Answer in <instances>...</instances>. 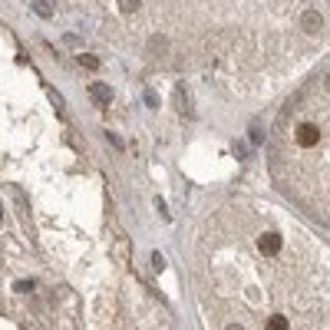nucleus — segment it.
Wrapping results in <instances>:
<instances>
[{"label": "nucleus", "mask_w": 330, "mask_h": 330, "mask_svg": "<svg viewBox=\"0 0 330 330\" xmlns=\"http://www.w3.org/2000/svg\"><path fill=\"white\" fill-rule=\"evenodd\" d=\"M294 139H297L300 149H314V145L320 142V129H317L314 122H300L297 132H294Z\"/></svg>", "instance_id": "obj_1"}, {"label": "nucleus", "mask_w": 330, "mask_h": 330, "mask_svg": "<svg viewBox=\"0 0 330 330\" xmlns=\"http://www.w3.org/2000/svg\"><path fill=\"white\" fill-rule=\"evenodd\" d=\"M281 248H284V241H281V235H274V231H264V235L258 238V251H261L264 258H277Z\"/></svg>", "instance_id": "obj_2"}, {"label": "nucleus", "mask_w": 330, "mask_h": 330, "mask_svg": "<svg viewBox=\"0 0 330 330\" xmlns=\"http://www.w3.org/2000/svg\"><path fill=\"white\" fill-rule=\"evenodd\" d=\"M89 99H93L96 106H106V103H112V89L106 83H93V86H89Z\"/></svg>", "instance_id": "obj_3"}, {"label": "nucleus", "mask_w": 330, "mask_h": 330, "mask_svg": "<svg viewBox=\"0 0 330 330\" xmlns=\"http://www.w3.org/2000/svg\"><path fill=\"white\" fill-rule=\"evenodd\" d=\"M300 23H304V30H307V33H320V27H324V17H320L317 10H307Z\"/></svg>", "instance_id": "obj_4"}, {"label": "nucleus", "mask_w": 330, "mask_h": 330, "mask_svg": "<svg viewBox=\"0 0 330 330\" xmlns=\"http://www.w3.org/2000/svg\"><path fill=\"white\" fill-rule=\"evenodd\" d=\"M30 7L37 17H53V4H46V0H30Z\"/></svg>", "instance_id": "obj_5"}, {"label": "nucleus", "mask_w": 330, "mask_h": 330, "mask_svg": "<svg viewBox=\"0 0 330 330\" xmlns=\"http://www.w3.org/2000/svg\"><path fill=\"white\" fill-rule=\"evenodd\" d=\"M179 103H182V112H185V116H195V109H192V96H188L185 86H179Z\"/></svg>", "instance_id": "obj_6"}, {"label": "nucleus", "mask_w": 330, "mask_h": 330, "mask_svg": "<svg viewBox=\"0 0 330 330\" xmlns=\"http://www.w3.org/2000/svg\"><path fill=\"white\" fill-rule=\"evenodd\" d=\"M139 7H142V0H119V10L122 13H136Z\"/></svg>", "instance_id": "obj_7"}, {"label": "nucleus", "mask_w": 330, "mask_h": 330, "mask_svg": "<svg viewBox=\"0 0 330 330\" xmlns=\"http://www.w3.org/2000/svg\"><path fill=\"white\" fill-rule=\"evenodd\" d=\"M80 63H83L86 69H96V66H99V60H96V56H89V53H83V56H80Z\"/></svg>", "instance_id": "obj_8"}, {"label": "nucleus", "mask_w": 330, "mask_h": 330, "mask_svg": "<svg viewBox=\"0 0 330 330\" xmlns=\"http://www.w3.org/2000/svg\"><path fill=\"white\" fill-rule=\"evenodd\" d=\"M152 268H156V271H165V258L159 255V251H156V255H152Z\"/></svg>", "instance_id": "obj_9"}, {"label": "nucleus", "mask_w": 330, "mask_h": 330, "mask_svg": "<svg viewBox=\"0 0 330 330\" xmlns=\"http://www.w3.org/2000/svg\"><path fill=\"white\" fill-rule=\"evenodd\" d=\"M13 291H20V294L33 291V281H17V287H13Z\"/></svg>", "instance_id": "obj_10"}, {"label": "nucleus", "mask_w": 330, "mask_h": 330, "mask_svg": "<svg viewBox=\"0 0 330 330\" xmlns=\"http://www.w3.org/2000/svg\"><path fill=\"white\" fill-rule=\"evenodd\" d=\"M145 103H149V106H152V109H159V96H156V93H152V89H145Z\"/></svg>", "instance_id": "obj_11"}, {"label": "nucleus", "mask_w": 330, "mask_h": 330, "mask_svg": "<svg viewBox=\"0 0 330 330\" xmlns=\"http://www.w3.org/2000/svg\"><path fill=\"white\" fill-rule=\"evenodd\" d=\"M125 255H129V248H125V241H119L116 244V258H119V261H125Z\"/></svg>", "instance_id": "obj_12"}, {"label": "nucleus", "mask_w": 330, "mask_h": 330, "mask_svg": "<svg viewBox=\"0 0 330 330\" xmlns=\"http://www.w3.org/2000/svg\"><path fill=\"white\" fill-rule=\"evenodd\" d=\"M271 327H274V330H284L287 327V317H271Z\"/></svg>", "instance_id": "obj_13"}, {"label": "nucleus", "mask_w": 330, "mask_h": 330, "mask_svg": "<svg viewBox=\"0 0 330 330\" xmlns=\"http://www.w3.org/2000/svg\"><path fill=\"white\" fill-rule=\"evenodd\" d=\"M251 142L261 145V142H264V132H261V129H251Z\"/></svg>", "instance_id": "obj_14"}, {"label": "nucleus", "mask_w": 330, "mask_h": 330, "mask_svg": "<svg viewBox=\"0 0 330 330\" xmlns=\"http://www.w3.org/2000/svg\"><path fill=\"white\" fill-rule=\"evenodd\" d=\"M235 156L244 159V156H248V145H244V142H235Z\"/></svg>", "instance_id": "obj_15"}, {"label": "nucleus", "mask_w": 330, "mask_h": 330, "mask_svg": "<svg viewBox=\"0 0 330 330\" xmlns=\"http://www.w3.org/2000/svg\"><path fill=\"white\" fill-rule=\"evenodd\" d=\"M50 99H53V106L63 112V99H60V93H50Z\"/></svg>", "instance_id": "obj_16"}]
</instances>
